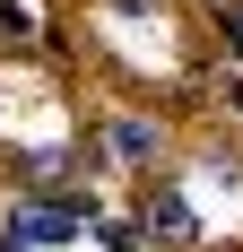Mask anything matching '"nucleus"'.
<instances>
[{"label": "nucleus", "instance_id": "f257e3e1", "mask_svg": "<svg viewBox=\"0 0 243 252\" xmlns=\"http://www.w3.org/2000/svg\"><path fill=\"white\" fill-rule=\"evenodd\" d=\"M139 235H148V244H165V252H200V244H209L191 191H174V183H148V200H139Z\"/></svg>", "mask_w": 243, "mask_h": 252}, {"label": "nucleus", "instance_id": "f03ea898", "mask_svg": "<svg viewBox=\"0 0 243 252\" xmlns=\"http://www.w3.org/2000/svg\"><path fill=\"white\" fill-rule=\"evenodd\" d=\"M113 148L122 157H156V130H148V122H113Z\"/></svg>", "mask_w": 243, "mask_h": 252}, {"label": "nucleus", "instance_id": "7ed1b4c3", "mask_svg": "<svg viewBox=\"0 0 243 252\" xmlns=\"http://www.w3.org/2000/svg\"><path fill=\"white\" fill-rule=\"evenodd\" d=\"M226 35H235V52H243V0H226Z\"/></svg>", "mask_w": 243, "mask_h": 252}]
</instances>
